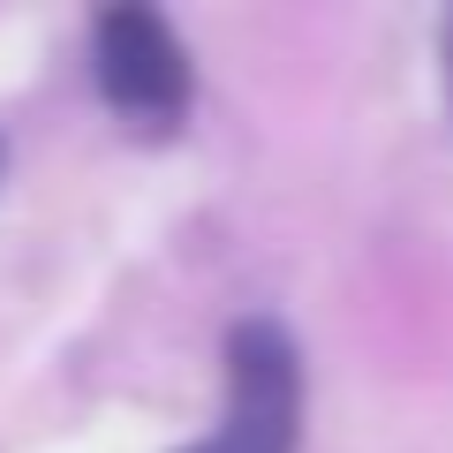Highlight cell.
<instances>
[{
	"instance_id": "7a4b0ae2",
	"label": "cell",
	"mask_w": 453,
	"mask_h": 453,
	"mask_svg": "<svg viewBox=\"0 0 453 453\" xmlns=\"http://www.w3.org/2000/svg\"><path fill=\"white\" fill-rule=\"evenodd\" d=\"M91 68H98L106 106L136 113V121H166L189 98V53L151 8H106L91 31Z\"/></svg>"
},
{
	"instance_id": "6da1fadb",
	"label": "cell",
	"mask_w": 453,
	"mask_h": 453,
	"mask_svg": "<svg viewBox=\"0 0 453 453\" xmlns=\"http://www.w3.org/2000/svg\"><path fill=\"white\" fill-rule=\"evenodd\" d=\"M303 438V363L273 318L226 333V423L189 453H295Z\"/></svg>"
}]
</instances>
